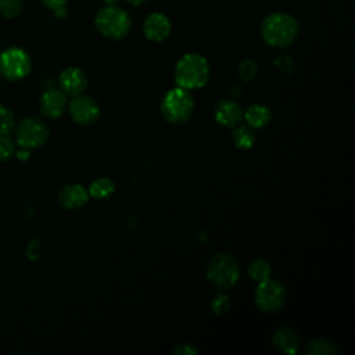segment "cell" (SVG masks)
Returning a JSON list of instances; mask_svg holds the SVG:
<instances>
[{
  "mask_svg": "<svg viewBox=\"0 0 355 355\" xmlns=\"http://www.w3.org/2000/svg\"><path fill=\"white\" fill-rule=\"evenodd\" d=\"M286 300H287V290L279 280L269 277L268 280L258 283L254 301L257 308L261 312H266V313L277 312L284 306Z\"/></svg>",
  "mask_w": 355,
  "mask_h": 355,
  "instance_id": "cell-7",
  "label": "cell"
},
{
  "mask_svg": "<svg viewBox=\"0 0 355 355\" xmlns=\"http://www.w3.org/2000/svg\"><path fill=\"white\" fill-rule=\"evenodd\" d=\"M171 29V21L162 12H151L143 22L144 36L151 42L165 40L169 36Z\"/></svg>",
  "mask_w": 355,
  "mask_h": 355,
  "instance_id": "cell-11",
  "label": "cell"
},
{
  "mask_svg": "<svg viewBox=\"0 0 355 355\" xmlns=\"http://www.w3.org/2000/svg\"><path fill=\"white\" fill-rule=\"evenodd\" d=\"M243 110L234 100H220L215 105L214 118L225 128H234L243 121Z\"/></svg>",
  "mask_w": 355,
  "mask_h": 355,
  "instance_id": "cell-13",
  "label": "cell"
},
{
  "mask_svg": "<svg viewBox=\"0 0 355 355\" xmlns=\"http://www.w3.org/2000/svg\"><path fill=\"white\" fill-rule=\"evenodd\" d=\"M172 354L173 355H196V354H198V349L194 348L191 344L182 343L173 348Z\"/></svg>",
  "mask_w": 355,
  "mask_h": 355,
  "instance_id": "cell-29",
  "label": "cell"
},
{
  "mask_svg": "<svg viewBox=\"0 0 355 355\" xmlns=\"http://www.w3.org/2000/svg\"><path fill=\"white\" fill-rule=\"evenodd\" d=\"M103 1H104L105 6H115L119 0H103Z\"/></svg>",
  "mask_w": 355,
  "mask_h": 355,
  "instance_id": "cell-32",
  "label": "cell"
},
{
  "mask_svg": "<svg viewBox=\"0 0 355 355\" xmlns=\"http://www.w3.org/2000/svg\"><path fill=\"white\" fill-rule=\"evenodd\" d=\"M232 139H233V143L237 148L248 150V148L252 147V144L255 141V133H254V129L250 128L247 123L245 125L239 123L237 126H234V130L232 133Z\"/></svg>",
  "mask_w": 355,
  "mask_h": 355,
  "instance_id": "cell-17",
  "label": "cell"
},
{
  "mask_svg": "<svg viewBox=\"0 0 355 355\" xmlns=\"http://www.w3.org/2000/svg\"><path fill=\"white\" fill-rule=\"evenodd\" d=\"M129 4H132V6H140V4H143L146 0H126Z\"/></svg>",
  "mask_w": 355,
  "mask_h": 355,
  "instance_id": "cell-31",
  "label": "cell"
},
{
  "mask_svg": "<svg viewBox=\"0 0 355 355\" xmlns=\"http://www.w3.org/2000/svg\"><path fill=\"white\" fill-rule=\"evenodd\" d=\"M60 87L67 96L83 94L87 87V78L85 72L78 67H69L60 73Z\"/></svg>",
  "mask_w": 355,
  "mask_h": 355,
  "instance_id": "cell-12",
  "label": "cell"
},
{
  "mask_svg": "<svg viewBox=\"0 0 355 355\" xmlns=\"http://www.w3.org/2000/svg\"><path fill=\"white\" fill-rule=\"evenodd\" d=\"M272 343L273 345L283 354H287V355H294L298 352L300 349V337L297 334V331L291 327H287V326H283V327H279L275 333H273V337H272Z\"/></svg>",
  "mask_w": 355,
  "mask_h": 355,
  "instance_id": "cell-15",
  "label": "cell"
},
{
  "mask_svg": "<svg viewBox=\"0 0 355 355\" xmlns=\"http://www.w3.org/2000/svg\"><path fill=\"white\" fill-rule=\"evenodd\" d=\"M94 26L103 36L119 40L130 32L132 19L123 8L116 6H104L94 17Z\"/></svg>",
  "mask_w": 355,
  "mask_h": 355,
  "instance_id": "cell-5",
  "label": "cell"
},
{
  "mask_svg": "<svg viewBox=\"0 0 355 355\" xmlns=\"http://www.w3.org/2000/svg\"><path fill=\"white\" fill-rule=\"evenodd\" d=\"M89 191L78 183L67 184L58 191V201L67 209L82 208L89 201Z\"/></svg>",
  "mask_w": 355,
  "mask_h": 355,
  "instance_id": "cell-14",
  "label": "cell"
},
{
  "mask_svg": "<svg viewBox=\"0 0 355 355\" xmlns=\"http://www.w3.org/2000/svg\"><path fill=\"white\" fill-rule=\"evenodd\" d=\"M15 128V118L12 111L0 104V135H10Z\"/></svg>",
  "mask_w": 355,
  "mask_h": 355,
  "instance_id": "cell-22",
  "label": "cell"
},
{
  "mask_svg": "<svg viewBox=\"0 0 355 355\" xmlns=\"http://www.w3.org/2000/svg\"><path fill=\"white\" fill-rule=\"evenodd\" d=\"M14 130L17 146L26 150L42 147L50 136L49 126L36 116L24 118L18 125H15Z\"/></svg>",
  "mask_w": 355,
  "mask_h": 355,
  "instance_id": "cell-6",
  "label": "cell"
},
{
  "mask_svg": "<svg viewBox=\"0 0 355 355\" xmlns=\"http://www.w3.org/2000/svg\"><path fill=\"white\" fill-rule=\"evenodd\" d=\"M24 0H0V14L4 18H15L22 12Z\"/></svg>",
  "mask_w": 355,
  "mask_h": 355,
  "instance_id": "cell-21",
  "label": "cell"
},
{
  "mask_svg": "<svg viewBox=\"0 0 355 355\" xmlns=\"http://www.w3.org/2000/svg\"><path fill=\"white\" fill-rule=\"evenodd\" d=\"M68 112L72 121L82 126H90L100 118V107L97 101L85 94L73 96L68 104Z\"/></svg>",
  "mask_w": 355,
  "mask_h": 355,
  "instance_id": "cell-9",
  "label": "cell"
},
{
  "mask_svg": "<svg viewBox=\"0 0 355 355\" xmlns=\"http://www.w3.org/2000/svg\"><path fill=\"white\" fill-rule=\"evenodd\" d=\"M194 100L190 90L183 87H173L164 96L161 101V115L172 125H182L187 122L194 112Z\"/></svg>",
  "mask_w": 355,
  "mask_h": 355,
  "instance_id": "cell-3",
  "label": "cell"
},
{
  "mask_svg": "<svg viewBox=\"0 0 355 355\" xmlns=\"http://www.w3.org/2000/svg\"><path fill=\"white\" fill-rule=\"evenodd\" d=\"M15 154V143L8 135H0V162L10 159Z\"/></svg>",
  "mask_w": 355,
  "mask_h": 355,
  "instance_id": "cell-25",
  "label": "cell"
},
{
  "mask_svg": "<svg viewBox=\"0 0 355 355\" xmlns=\"http://www.w3.org/2000/svg\"><path fill=\"white\" fill-rule=\"evenodd\" d=\"M209 78L208 61L197 54L187 53L179 58L175 67V83L186 90H194L205 86Z\"/></svg>",
  "mask_w": 355,
  "mask_h": 355,
  "instance_id": "cell-2",
  "label": "cell"
},
{
  "mask_svg": "<svg viewBox=\"0 0 355 355\" xmlns=\"http://www.w3.org/2000/svg\"><path fill=\"white\" fill-rule=\"evenodd\" d=\"M68 107L67 94L58 89H50L44 92L39 100L40 112L47 118H58Z\"/></svg>",
  "mask_w": 355,
  "mask_h": 355,
  "instance_id": "cell-10",
  "label": "cell"
},
{
  "mask_svg": "<svg viewBox=\"0 0 355 355\" xmlns=\"http://www.w3.org/2000/svg\"><path fill=\"white\" fill-rule=\"evenodd\" d=\"M42 254V245L37 239H32L26 245V257L31 261H37Z\"/></svg>",
  "mask_w": 355,
  "mask_h": 355,
  "instance_id": "cell-28",
  "label": "cell"
},
{
  "mask_svg": "<svg viewBox=\"0 0 355 355\" xmlns=\"http://www.w3.org/2000/svg\"><path fill=\"white\" fill-rule=\"evenodd\" d=\"M273 65L283 73H291L294 71V60L287 55V54H277L275 58H273Z\"/></svg>",
  "mask_w": 355,
  "mask_h": 355,
  "instance_id": "cell-27",
  "label": "cell"
},
{
  "mask_svg": "<svg viewBox=\"0 0 355 355\" xmlns=\"http://www.w3.org/2000/svg\"><path fill=\"white\" fill-rule=\"evenodd\" d=\"M241 93V89H240V85H233L232 87H230V94L233 96V97H236V96H239Z\"/></svg>",
  "mask_w": 355,
  "mask_h": 355,
  "instance_id": "cell-30",
  "label": "cell"
},
{
  "mask_svg": "<svg viewBox=\"0 0 355 355\" xmlns=\"http://www.w3.org/2000/svg\"><path fill=\"white\" fill-rule=\"evenodd\" d=\"M258 73V65L255 64V61L245 58L240 62L239 65V76L241 80L244 82H251Z\"/></svg>",
  "mask_w": 355,
  "mask_h": 355,
  "instance_id": "cell-24",
  "label": "cell"
},
{
  "mask_svg": "<svg viewBox=\"0 0 355 355\" xmlns=\"http://www.w3.org/2000/svg\"><path fill=\"white\" fill-rule=\"evenodd\" d=\"M272 110L263 104H252L245 112H243V119L252 129H262L272 121Z\"/></svg>",
  "mask_w": 355,
  "mask_h": 355,
  "instance_id": "cell-16",
  "label": "cell"
},
{
  "mask_svg": "<svg viewBox=\"0 0 355 355\" xmlns=\"http://www.w3.org/2000/svg\"><path fill=\"white\" fill-rule=\"evenodd\" d=\"M31 57L21 47H8L0 53V75L7 80H21L29 75Z\"/></svg>",
  "mask_w": 355,
  "mask_h": 355,
  "instance_id": "cell-8",
  "label": "cell"
},
{
  "mask_svg": "<svg viewBox=\"0 0 355 355\" xmlns=\"http://www.w3.org/2000/svg\"><path fill=\"white\" fill-rule=\"evenodd\" d=\"M87 191L90 197L103 200L110 197L115 191V183L108 178H98L90 183Z\"/></svg>",
  "mask_w": 355,
  "mask_h": 355,
  "instance_id": "cell-19",
  "label": "cell"
},
{
  "mask_svg": "<svg viewBox=\"0 0 355 355\" xmlns=\"http://www.w3.org/2000/svg\"><path fill=\"white\" fill-rule=\"evenodd\" d=\"M40 1L43 6H46L47 8H50L53 11L55 18L62 19L68 15V10L65 7L68 0H40Z\"/></svg>",
  "mask_w": 355,
  "mask_h": 355,
  "instance_id": "cell-26",
  "label": "cell"
},
{
  "mask_svg": "<svg viewBox=\"0 0 355 355\" xmlns=\"http://www.w3.org/2000/svg\"><path fill=\"white\" fill-rule=\"evenodd\" d=\"M211 309L218 316H222V315L227 313V311L230 309V300L225 294V291H219L218 294H215L212 297V300H211Z\"/></svg>",
  "mask_w": 355,
  "mask_h": 355,
  "instance_id": "cell-23",
  "label": "cell"
},
{
  "mask_svg": "<svg viewBox=\"0 0 355 355\" xmlns=\"http://www.w3.org/2000/svg\"><path fill=\"white\" fill-rule=\"evenodd\" d=\"M305 352L308 355H334L338 352V348L333 341L324 337H316L306 344Z\"/></svg>",
  "mask_w": 355,
  "mask_h": 355,
  "instance_id": "cell-18",
  "label": "cell"
},
{
  "mask_svg": "<svg viewBox=\"0 0 355 355\" xmlns=\"http://www.w3.org/2000/svg\"><path fill=\"white\" fill-rule=\"evenodd\" d=\"M300 33V25L294 17L286 12H273L268 15L261 25L263 42L272 47L284 49L291 46Z\"/></svg>",
  "mask_w": 355,
  "mask_h": 355,
  "instance_id": "cell-1",
  "label": "cell"
},
{
  "mask_svg": "<svg viewBox=\"0 0 355 355\" xmlns=\"http://www.w3.org/2000/svg\"><path fill=\"white\" fill-rule=\"evenodd\" d=\"M270 273H272L270 263L265 259H255L248 266V276L257 283L268 280L270 277Z\"/></svg>",
  "mask_w": 355,
  "mask_h": 355,
  "instance_id": "cell-20",
  "label": "cell"
},
{
  "mask_svg": "<svg viewBox=\"0 0 355 355\" xmlns=\"http://www.w3.org/2000/svg\"><path fill=\"white\" fill-rule=\"evenodd\" d=\"M240 277L237 259L226 252L212 257L207 268V279L218 291H227L236 286Z\"/></svg>",
  "mask_w": 355,
  "mask_h": 355,
  "instance_id": "cell-4",
  "label": "cell"
}]
</instances>
